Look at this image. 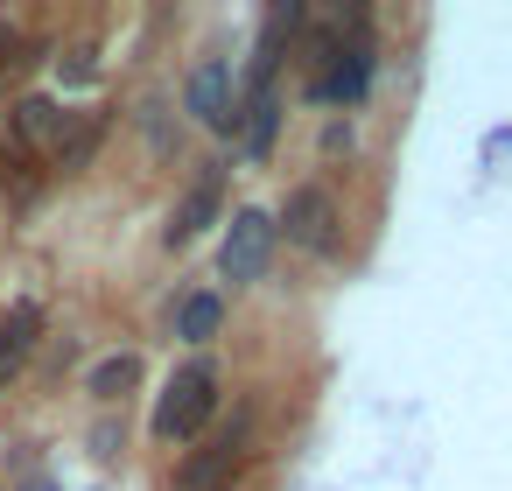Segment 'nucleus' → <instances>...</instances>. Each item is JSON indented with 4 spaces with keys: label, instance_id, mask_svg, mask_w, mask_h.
Returning <instances> with one entry per match:
<instances>
[{
    "label": "nucleus",
    "instance_id": "1",
    "mask_svg": "<svg viewBox=\"0 0 512 491\" xmlns=\"http://www.w3.org/2000/svg\"><path fill=\"white\" fill-rule=\"evenodd\" d=\"M218 365L211 358H183L169 379H162V393H155V414H148V428H155V442H197L204 428H211V414H218Z\"/></svg>",
    "mask_w": 512,
    "mask_h": 491
},
{
    "label": "nucleus",
    "instance_id": "2",
    "mask_svg": "<svg viewBox=\"0 0 512 491\" xmlns=\"http://www.w3.org/2000/svg\"><path fill=\"white\" fill-rule=\"evenodd\" d=\"M274 239H288L302 253H337L344 246V204L323 183H295L274 211Z\"/></svg>",
    "mask_w": 512,
    "mask_h": 491
},
{
    "label": "nucleus",
    "instance_id": "3",
    "mask_svg": "<svg viewBox=\"0 0 512 491\" xmlns=\"http://www.w3.org/2000/svg\"><path fill=\"white\" fill-rule=\"evenodd\" d=\"M344 22H351V43L337 36L330 64L309 78V99H323V106H358V99H365V85H372V15H365V8H351Z\"/></svg>",
    "mask_w": 512,
    "mask_h": 491
},
{
    "label": "nucleus",
    "instance_id": "4",
    "mask_svg": "<svg viewBox=\"0 0 512 491\" xmlns=\"http://www.w3.org/2000/svg\"><path fill=\"white\" fill-rule=\"evenodd\" d=\"M267 260H274V211H260V204H239V211L225 218L218 274H225L232 288H253V281L267 274Z\"/></svg>",
    "mask_w": 512,
    "mask_h": 491
},
{
    "label": "nucleus",
    "instance_id": "5",
    "mask_svg": "<svg viewBox=\"0 0 512 491\" xmlns=\"http://www.w3.org/2000/svg\"><path fill=\"white\" fill-rule=\"evenodd\" d=\"M309 22V8L302 0H274L267 8V22H260V43H253V92H274V71H281V57H288V36Z\"/></svg>",
    "mask_w": 512,
    "mask_h": 491
},
{
    "label": "nucleus",
    "instance_id": "6",
    "mask_svg": "<svg viewBox=\"0 0 512 491\" xmlns=\"http://www.w3.org/2000/svg\"><path fill=\"white\" fill-rule=\"evenodd\" d=\"M183 99H190V113H197L204 127H218V134L239 127V113H232V64H225V57H204V64L190 71Z\"/></svg>",
    "mask_w": 512,
    "mask_h": 491
},
{
    "label": "nucleus",
    "instance_id": "7",
    "mask_svg": "<svg viewBox=\"0 0 512 491\" xmlns=\"http://www.w3.org/2000/svg\"><path fill=\"white\" fill-rule=\"evenodd\" d=\"M71 120H78V113H64V99L29 92V99L15 106V141H22L29 155H57V148H64V134H71Z\"/></svg>",
    "mask_w": 512,
    "mask_h": 491
},
{
    "label": "nucleus",
    "instance_id": "8",
    "mask_svg": "<svg viewBox=\"0 0 512 491\" xmlns=\"http://www.w3.org/2000/svg\"><path fill=\"white\" fill-rule=\"evenodd\" d=\"M218 211H225V190H218V169H204V176L183 190V204L169 211V232H162V239H169V246H190L204 225H218Z\"/></svg>",
    "mask_w": 512,
    "mask_h": 491
},
{
    "label": "nucleus",
    "instance_id": "9",
    "mask_svg": "<svg viewBox=\"0 0 512 491\" xmlns=\"http://www.w3.org/2000/svg\"><path fill=\"white\" fill-rule=\"evenodd\" d=\"M36 337H43V302H29V295H22L8 316H0V386H8V379L29 365Z\"/></svg>",
    "mask_w": 512,
    "mask_h": 491
},
{
    "label": "nucleus",
    "instance_id": "10",
    "mask_svg": "<svg viewBox=\"0 0 512 491\" xmlns=\"http://www.w3.org/2000/svg\"><path fill=\"white\" fill-rule=\"evenodd\" d=\"M239 449H246V428H225L204 456H190V463H183V491H225V477H232Z\"/></svg>",
    "mask_w": 512,
    "mask_h": 491
},
{
    "label": "nucleus",
    "instance_id": "11",
    "mask_svg": "<svg viewBox=\"0 0 512 491\" xmlns=\"http://www.w3.org/2000/svg\"><path fill=\"white\" fill-rule=\"evenodd\" d=\"M134 379H141V358H134V351H113V358H99V365L85 372V393H92L99 407H113V400L134 393Z\"/></svg>",
    "mask_w": 512,
    "mask_h": 491
},
{
    "label": "nucleus",
    "instance_id": "12",
    "mask_svg": "<svg viewBox=\"0 0 512 491\" xmlns=\"http://www.w3.org/2000/svg\"><path fill=\"white\" fill-rule=\"evenodd\" d=\"M99 141H106V113H78V120H71V134H64V148H57V169H64V176L92 169Z\"/></svg>",
    "mask_w": 512,
    "mask_h": 491
},
{
    "label": "nucleus",
    "instance_id": "13",
    "mask_svg": "<svg viewBox=\"0 0 512 491\" xmlns=\"http://www.w3.org/2000/svg\"><path fill=\"white\" fill-rule=\"evenodd\" d=\"M218 323H225V302H218L211 288L183 295V309H176V337H183V344H211V337H218Z\"/></svg>",
    "mask_w": 512,
    "mask_h": 491
},
{
    "label": "nucleus",
    "instance_id": "14",
    "mask_svg": "<svg viewBox=\"0 0 512 491\" xmlns=\"http://www.w3.org/2000/svg\"><path fill=\"white\" fill-rule=\"evenodd\" d=\"M239 127H246V155L260 162V155L274 148V127H281V99H274V92H253V99H246V113H239Z\"/></svg>",
    "mask_w": 512,
    "mask_h": 491
},
{
    "label": "nucleus",
    "instance_id": "15",
    "mask_svg": "<svg viewBox=\"0 0 512 491\" xmlns=\"http://www.w3.org/2000/svg\"><path fill=\"white\" fill-rule=\"evenodd\" d=\"M92 78H99L92 50H71V64H64V85H92Z\"/></svg>",
    "mask_w": 512,
    "mask_h": 491
},
{
    "label": "nucleus",
    "instance_id": "16",
    "mask_svg": "<svg viewBox=\"0 0 512 491\" xmlns=\"http://www.w3.org/2000/svg\"><path fill=\"white\" fill-rule=\"evenodd\" d=\"M15 50H22V29H15L8 15H0V71H8V64H15Z\"/></svg>",
    "mask_w": 512,
    "mask_h": 491
},
{
    "label": "nucleus",
    "instance_id": "17",
    "mask_svg": "<svg viewBox=\"0 0 512 491\" xmlns=\"http://www.w3.org/2000/svg\"><path fill=\"white\" fill-rule=\"evenodd\" d=\"M36 491H50V484H36Z\"/></svg>",
    "mask_w": 512,
    "mask_h": 491
},
{
    "label": "nucleus",
    "instance_id": "18",
    "mask_svg": "<svg viewBox=\"0 0 512 491\" xmlns=\"http://www.w3.org/2000/svg\"><path fill=\"white\" fill-rule=\"evenodd\" d=\"M225 491H232V484H225Z\"/></svg>",
    "mask_w": 512,
    "mask_h": 491
}]
</instances>
